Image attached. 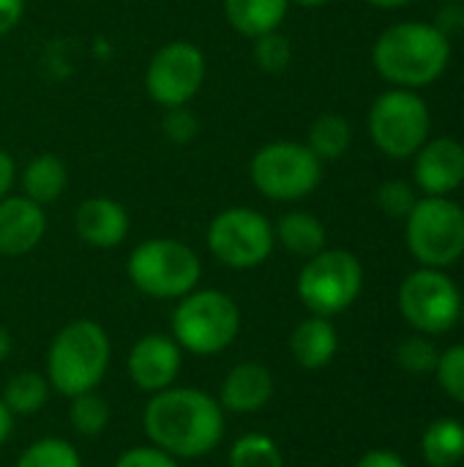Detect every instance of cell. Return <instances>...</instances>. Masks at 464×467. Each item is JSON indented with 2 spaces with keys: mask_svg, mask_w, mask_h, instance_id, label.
Segmentation results:
<instances>
[{
  "mask_svg": "<svg viewBox=\"0 0 464 467\" xmlns=\"http://www.w3.org/2000/svg\"><path fill=\"white\" fill-rule=\"evenodd\" d=\"M46 235V213L44 205L19 197L0 200V254L3 257H22L33 252Z\"/></svg>",
  "mask_w": 464,
  "mask_h": 467,
  "instance_id": "9a60e30c",
  "label": "cell"
},
{
  "mask_svg": "<svg viewBox=\"0 0 464 467\" xmlns=\"http://www.w3.org/2000/svg\"><path fill=\"white\" fill-rule=\"evenodd\" d=\"M252 41H254L252 57H254V66L263 74H282V71H287V66L293 63V41L282 30L257 36Z\"/></svg>",
  "mask_w": 464,
  "mask_h": 467,
  "instance_id": "83f0119b",
  "label": "cell"
},
{
  "mask_svg": "<svg viewBox=\"0 0 464 467\" xmlns=\"http://www.w3.org/2000/svg\"><path fill=\"white\" fill-rule=\"evenodd\" d=\"M440 33H446L449 38L462 33L464 30V3H454V0H446L432 22Z\"/></svg>",
  "mask_w": 464,
  "mask_h": 467,
  "instance_id": "836d02e7",
  "label": "cell"
},
{
  "mask_svg": "<svg viewBox=\"0 0 464 467\" xmlns=\"http://www.w3.org/2000/svg\"><path fill=\"white\" fill-rule=\"evenodd\" d=\"M306 145L309 150L325 164V161H336L342 159L350 145H353V126L345 115L336 112H323L312 120L309 134H306Z\"/></svg>",
  "mask_w": 464,
  "mask_h": 467,
  "instance_id": "7402d4cb",
  "label": "cell"
},
{
  "mask_svg": "<svg viewBox=\"0 0 464 467\" xmlns=\"http://www.w3.org/2000/svg\"><path fill=\"white\" fill-rule=\"evenodd\" d=\"M399 312L421 334H446L459 323L462 293L440 268H418L399 287Z\"/></svg>",
  "mask_w": 464,
  "mask_h": 467,
  "instance_id": "8fae6325",
  "label": "cell"
},
{
  "mask_svg": "<svg viewBox=\"0 0 464 467\" xmlns=\"http://www.w3.org/2000/svg\"><path fill=\"white\" fill-rule=\"evenodd\" d=\"M454 3H464V0H454Z\"/></svg>",
  "mask_w": 464,
  "mask_h": 467,
  "instance_id": "7bdbcfd3",
  "label": "cell"
},
{
  "mask_svg": "<svg viewBox=\"0 0 464 467\" xmlns=\"http://www.w3.org/2000/svg\"><path fill=\"white\" fill-rule=\"evenodd\" d=\"M115 467H178V460L156 446H137L123 451Z\"/></svg>",
  "mask_w": 464,
  "mask_h": 467,
  "instance_id": "d6a6232c",
  "label": "cell"
},
{
  "mask_svg": "<svg viewBox=\"0 0 464 467\" xmlns=\"http://www.w3.org/2000/svg\"><path fill=\"white\" fill-rule=\"evenodd\" d=\"M19 183H22V194L27 200H33L38 205H52L63 197V192L68 186V167L55 153H38L25 164Z\"/></svg>",
  "mask_w": 464,
  "mask_h": 467,
  "instance_id": "ffe728a7",
  "label": "cell"
},
{
  "mask_svg": "<svg viewBox=\"0 0 464 467\" xmlns=\"http://www.w3.org/2000/svg\"><path fill=\"white\" fill-rule=\"evenodd\" d=\"M375 200H377V208L388 213L391 219H407V213L418 202V194L407 181H386L380 183Z\"/></svg>",
  "mask_w": 464,
  "mask_h": 467,
  "instance_id": "f546056e",
  "label": "cell"
},
{
  "mask_svg": "<svg viewBox=\"0 0 464 467\" xmlns=\"http://www.w3.org/2000/svg\"><path fill=\"white\" fill-rule=\"evenodd\" d=\"M451 63V38L432 22L410 19L386 27L372 47L375 71L394 88H427Z\"/></svg>",
  "mask_w": 464,
  "mask_h": 467,
  "instance_id": "7a4b0ae2",
  "label": "cell"
},
{
  "mask_svg": "<svg viewBox=\"0 0 464 467\" xmlns=\"http://www.w3.org/2000/svg\"><path fill=\"white\" fill-rule=\"evenodd\" d=\"M413 181L427 197H449L464 183V145L454 137H429L413 156Z\"/></svg>",
  "mask_w": 464,
  "mask_h": 467,
  "instance_id": "4fadbf2b",
  "label": "cell"
},
{
  "mask_svg": "<svg viewBox=\"0 0 464 467\" xmlns=\"http://www.w3.org/2000/svg\"><path fill=\"white\" fill-rule=\"evenodd\" d=\"M339 348L336 339V328L331 326L328 317H309L304 323L295 326L293 337H290V350L293 358L298 361V367L304 369H323L334 361Z\"/></svg>",
  "mask_w": 464,
  "mask_h": 467,
  "instance_id": "ac0fdd59",
  "label": "cell"
},
{
  "mask_svg": "<svg viewBox=\"0 0 464 467\" xmlns=\"http://www.w3.org/2000/svg\"><path fill=\"white\" fill-rule=\"evenodd\" d=\"M14 467H82V460L71 443L60 438H44L25 449Z\"/></svg>",
  "mask_w": 464,
  "mask_h": 467,
  "instance_id": "4316f807",
  "label": "cell"
},
{
  "mask_svg": "<svg viewBox=\"0 0 464 467\" xmlns=\"http://www.w3.org/2000/svg\"><path fill=\"white\" fill-rule=\"evenodd\" d=\"M364 287V265L347 249H323L298 274V298L317 317L342 315Z\"/></svg>",
  "mask_w": 464,
  "mask_h": 467,
  "instance_id": "9c48e42d",
  "label": "cell"
},
{
  "mask_svg": "<svg viewBox=\"0 0 464 467\" xmlns=\"http://www.w3.org/2000/svg\"><path fill=\"white\" fill-rule=\"evenodd\" d=\"M438 383L440 389L454 400L464 405V345H457L451 350H446L440 358H438Z\"/></svg>",
  "mask_w": 464,
  "mask_h": 467,
  "instance_id": "4dcf8cb0",
  "label": "cell"
},
{
  "mask_svg": "<svg viewBox=\"0 0 464 467\" xmlns=\"http://www.w3.org/2000/svg\"><path fill=\"white\" fill-rule=\"evenodd\" d=\"M68 419H71V427L79 435L93 438V435H101L107 430V424H109V405L96 391H85V394L71 397Z\"/></svg>",
  "mask_w": 464,
  "mask_h": 467,
  "instance_id": "484cf974",
  "label": "cell"
},
{
  "mask_svg": "<svg viewBox=\"0 0 464 467\" xmlns=\"http://www.w3.org/2000/svg\"><path fill=\"white\" fill-rule=\"evenodd\" d=\"M224 408L197 389H164L153 394L142 424L150 443L175 460L211 454L224 438Z\"/></svg>",
  "mask_w": 464,
  "mask_h": 467,
  "instance_id": "6da1fadb",
  "label": "cell"
},
{
  "mask_svg": "<svg viewBox=\"0 0 464 467\" xmlns=\"http://www.w3.org/2000/svg\"><path fill=\"white\" fill-rule=\"evenodd\" d=\"M273 394V378L263 364H238L222 386V408L232 413H257Z\"/></svg>",
  "mask_w": 464,
  "mask_h": 467,
  "instance_id": "e0dca14e",
  "label": "cell"
},
{
  "mask_svg": "<svg viewBox=\"0 0 464 467\" xmlns=\"http://www.w3.org/2000/svg\"><path fill=\"white\" fill-rule=\"evenodd\" d=\"M180 361V345L172 337L148 334L129 353V375L137 389L159 394L175 383Z\"/></svg>",
  "mask_w": 464,
  "mask_h": 467,
  "instance_id": "5bb4252c",
  "label": "cell"
},
{
  "mask_svg": "<svg viewBox=\"0 0 464 467\" xmlns=\"http://www.w3.org/2000/svg\"><path fill=\"white\" fill-rule=\"evenodd\" d=\"M11 430H14V413L5 408V402L0 400V446L11 438Z\"/></svg>",
  "mask_w": 464,
  "mask_h": 467,
  "instance_id": "74e56055",
  "label": "cell"
},
{
  "mask_svg": "<svg viewBox=\"0 0 464 467\" xmlns=\"http://www.w3.org/2000/svg\"><path fill=\"white\" fill-rule=\"evenodd\" d=\"M109 337L93 320H74L57 331L46 353V380L63 397L96 391L109 367Z\"/></svg>",
  "mask_w": 464,
  "mask_h": 467,
  "instance_id": "3957f363",
  "label": "cell"
},
{
  "mask_svg": "<svg viewBox=\"0 0 464 467\" xmlns=\"http://www.w3.org/2000/svg\"><path fill=\"white\" fill-rule=\"evenodd\" d=\"M161 131L172 145H189L200 131V120L189 109V104L186 107H170L161 118Z\"/></svg>",
  "mask_w": 464,
  "mask_h": 467,
  "instance_id": "1f68e13d",
  "label": "cell"
},
{
  "mask_svg": "<svg viewBox=\"0 0 464 467\" xmlns=\"http://www.w3.org/2000/svg\"><path fill=\"white\" fill-rule=\"evenodd\" d=\"M254 189L273 202H301L323 183V161L306 142L273 140L252 156Z\"/></svg>",
  "mask_w": 464,
  "mask_h": 467,
  "instance_id": "52a82bcc",
  "label": "cell"
},
{
  "mask_svg": "<svg viewBox=\"0 0 464 467\" xmlns=\"http://www.w3.org/2000/svg\"><path fill=\"white\" fill-rule=\"evenodd\" d=\"M205 52L186 38L161 44L145 68V93L159 107H186L205 85Z\"/></svg>",
  "mask_w": 464,
  "mask_h": 467,
  "instance_id": "7c38bea8",
  "label": "cell"
},
{
  "mask_svg": "<svg viewBox=\"0 0 464 467\" xmlns=\"http://www.w3.org/2000/svg\"><path fill=\"white\" fill-rule=\"evenodd\" d=\"M290 3H295L301 8H323V5H331L334 0H290Z\"/></svg>",
  "mask_w": 464,
  "mask_h": 467,
  "instance_id": "60d3db41",
  "label": "cell"
},
{
  "mask_svg": "<svg viewBox=\"0 0 464 467\" xmlns=\"http://www.w3.org/2000/svg\"><path fill=\"white\" fill-rule=\"evenodd\" d=\"M131 285L150 298H183L197 290L202 276L200 254L175 238H148L134 246L126 263Z\"/></svg>",
  "mask_w": 464,
  "mask_h": 467,
  "instance_id": "277c9868",
  "label": "cell"
},
{
  "mask_svg": "<svg viewBox=\"0 0 464 467\" xmlns=\"http://www.w3.org/2000/svg\"><path fill=\"white\" fill-rule=\"evenodd\" d=\"M372 8H380V11H397V8H405L407 3L413 0H366Z\"/></svg>",
  "mask_w": 464,
  "mask_h": 467,
  "instance_id": "f35d334b",
  "label": "cell"
},
{
  "mask_svg": "<svg viewBox=\"0 0 464 467\" xmlns=\"http://www.w3.org/2000/svg\"><path fill=\"white\" fill-rule=\"evenodd\" d=\"M241 331V309L222 290H191L172 312V339L197 356L227 350Z\"/></svg>",
  "mask_w": 464,
  "mask_h": 467,
  "instance_id": "5b68a950",
  "label": "cell"
},
{
  "mask_svg": "<svg viewBox=\"0 0 464 467\" xmlns=\"http://www.w3.org/2000/svg\"><path fill=\"white\" fill-rule=\"evenodd\" d=\"M405 222L407 249L424 268L446 271L464 254V208L451 197H418Z\"/></svg>",
  "mask_w": 464,
  "mask_h": 467,
  "instance_id": "ba28073f",
  "label": "cell"
},
{
  "mask_svg": "<svg viewBox=\"0 0 464 467\" xmlns=\"http://www.w3.org/2000/svg\"><path fill=\"white\" fill-rule=\"evenodd\" d=\"M230 467H284L279 446L268 435H243L230 449Z\"/></svg>",
  "mask_w": 464,
  "mask_h": 467,
  "instance_id": "d4e9b609",
  "label": "cell"
},
{
  "mask_svg": "<svg viewBox=\"0 0 464 467\" xmlns=\"http://www.w3.org/2000/svg\"><path fill=\"white\" fill-rule=\"evenodd\" d=\"M230 27L246 38H257L282 30L290 0H222Z\"/></svg>",
  "mask_w": 464,
  "mask_h": 467,
  "instance_id": "d6986e66",
  "label": "cell"
},
{
  "mask_svg": "<svg viewBox=\"0 0 464 467\" xmlns=\"http://www.w3.org/2000/svg\"><path fill=\"white\" fill-rule=\"evenodd\" d=\"M129 211L112 197H88L74 211V230L79 241L93 249H115L129 235Z\"/></svg>",
  "mask_w": 464,
  "mask_h": 467,
  "instance_id": "2e32d148",
  "label": "cell"
},
{
  "mask_svg": "<svg viewBox=\"0 0 464 467\" xmlns=\"http://www.w3.org/2000/svg\"><path fill=\"white\" fill-rule=\"evenodd\" d=\"M356 467H407L402 457H397L394 451H383V449H375L369 454H364Z\"/></svg>",
  "mask_w": 464,
  "mask_h": 467,
  "instance_id": "d590c367",
  "label": "cell"
},
{
  "mask_svg": "<svg viewBox=\"0 0 464 467\" xmlns=\"http://www.w3.org/2000/svg\"><path fill=\"white\" fill-rule=\"evenodd\" d=\"M46 391H49L46 378H41L38 372H19L8 380L3 402L11 413L30 416V413H38L44 408Z\"/></svg>",
  "mask_w": 464,
  "mask_h": 467,
  "instance_id": "cb8c5ba5",
  "label": "cell"
},
{
  "mask_svg": "<svg viewBox=\"0 0 464 467\" xmlns=\"http://www.w3.org/2000/svg\"><path fill=\"white\" fill-rule=\"evenodd\" d=\"M366 129L372 145L383 156L394 161H405L413 159L418 148L429 140L432 112L429 104L416 90L391 88L372 101Z\"/></svg>",
  "mask_w": 464,
  "mask_h": 467,
  "instance_id": "8992f818",
  "label": "cell"
},
{
  "mask_svg": "<svg viewBox=\"0 0 464 467\" xmlns=\"http://www.w3.org/2000/svg\"><path fill=\"white\" fill-rule=\"evenodd\" d=\"M273 246V224L257 208L235 205L216 213L208 224V249L227 268H257L271 257Z\"/></svg>",
  "mask_w": 464,
  "mask_h": 467,
  "instance_id": "30bf717a",
  "label": "cell"
},
{
  "mask_svg": "<svg viewBox=\"0 0 464 467\" xmlns=\"http://www.w3.org/2000/svg\"><path fill=\"white\" fill-rule=\"evenodd\" d=\"M438 358L440 353L435 350V345L424 337H410L399 345L397 350V361L405 372L410 375H427V372H435L438 367Z\"/></svg>",
  "mask_w": 464,
  "mask_h": 467,
  "instance_id": "f1b7e54d",
  "label": "cell"
},
{
  "mask_svg": "<svg viewBox=\"0 0 464 467\" xmlns=\"http://www.w3.org/2000/svg\"><path fill=\"white\" fill-rule=\"evenodd\" d=\"M273 238L290 254L309 260V257H314L317 252L325 249L328 233H325V224L314 213H309V211H287L273 224Z\"/></svg>",
  "mask_w": 464,
  "mask_h": 467,
  "instance_id": "44dd1931",
  "label": "cell"
},
{
  "mask_svg": "<svg viewBox=\"0 0 464 467\" xmlns=\"http://www.w3.org/2000/svg\"><path fill=\"white\" fill-rule=\"evenodd\" d=\"M424 460L432 467H457L464 460V427L457 419H440L421 438Z\"/></svg>",
  "mask_w": 464,
  "mask_h": 467,
  "instance_id": "603a6c76",
  "label": "cell"
},
{
  "mask_svg": "<svg viewBox=\"0 0 464 467\" xmlns=\"http://www.w3.org/2000/svg\"><path fill=\"white\" fill-rule=\"evenodd\" d=\"M14 181H16V161H14V156L8 150L0 148V200L8 197Z\"/></svg>",
  "mask_w": 464,
  "mask_h": 467,
  "instance_id": "8d00e7d4",
  "label": "cell"
},
{
  "mask_svg": "<svg viewBox=\"0 0 464 467\" xmlns=\"http://www.w3.org/2000/svg\"><path fill=\"white\" fill-rule=\"evenodd\" d=\"M8 353H11V334L0 326V361L8 358Z\"/></svg>",
  "mask_w": 464,
  "mask_h": 467,
  "instance_id": "ab89813d",
  "label": "cell"
},
{
  "mask_svg": "<svg viewBox=\"0 0 464 467\" xmlns=\"http://www.w3.org/2000/svg\"><path fill=\"white\" fill-rule=\"evenodd\" d=\"M459 320H462V323H464V304H462V315H459Z\"/></svg>",
  "mask_w": 464,
  "mask_h": 467,
  "instance_id": "b9f144b4",
  "label": "cell"
},
{
  "mask_svg": "<svg viewBox=\"0 0 464 467\" xmlns=\"http://www.w3.org/2000/svg\"><path fill=\"white\" fill-rule=\"evenodd\" d=\"M25 16V0H0V36L11 33Z\"/></svg>",
  "mask_w": 464,
  "mask_h": 467,
  "instance_id": "e575fe53",
  "label": "cell"
}]
</instances>
